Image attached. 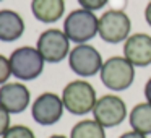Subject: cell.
Returning a JSON list of instances; mask_svg holds the SVG:
<instances>
[{
  "instance_id": "7a4b0ae2",
  "label": "cell",
  "mask_w": 151,
  "mask_h": 138,
  "mask_svg": "<svg viewBox=\"0 0 151 138\" xmlns=\"http://www.w3.org/2000/svg\"><path fill=\"white\" fill-rule=\"evenodd\" d=\"M63 33L72 42L86 44L99 34V18L94 12L76 8L63 20Z\"/></svg>"
},
{
  "instance_id": "7402d4cb",
  "label": "cell",
  "mask_w": 151,
  "mask_h": 138,
  "mask_svg": "<svg viewBox=\"0 0 151 138\" xmlns=\"http://www.w3.org/2000/svg\"><path fill=\"white\" fill-rule=\"evenodd\" d=\"M145 20H146V23L151 26V2L146 5V8H145Z\"/></svg>"
},
{
  "instance_id": "2e32d148",
  "label": "cell",
  "mask_w": 151,
  "mask_h": 138,
  "mask_svg": "<svg viewBox=\"0 0 151 138\" xmlns=\"http://www.w3.org/2000/svg\"><path fill=\"white\" fill-rule=\"evenodd\" d=\"M2 138H36V135L26 125H12Z\"/></svg>"
},
{
  "instance_id": "52a82bcc",
  "label": "cell",
  "mask_w": 151,
  "mask_h": 138,
  "mask_svg": "<svg viewBox=\"0 0 151 138\" xmlns=\"http://www.w3.org/2000/svg\"><path fill=\"white\" fill-rule=\"evenodd\" d=\"M132 21L124 10H107L99 17V36L109 44H119L128 39Z\"/></svg>"
},
{
  "instance_id": "5b68a950",
  "label": "cell",
  "mask_w": 151,
  "mask_h": 138,
  "mask_svg": "<svg viewBox=\"0 0 151 138\" xmlns=\"http://www.w3.org/2000/svg\"><path fill=\"white\" fill-rule=\"evenodd\" d=\"M70 42L72 41L67 37L63 29L50 28L39 34L36 47L41 52L46 63H59L65 60L70 54Z\"/></svg>"
},
{
  "instance_id": "ffe728a7",
  "label": "cell",
  "mask_w": 151,
  "mask_h": 138,
  "mask_svg": "<svg viewBox=\"0 0 151 138\" xmlns=\"http://www.w3.org/2000/svg\"><path fill=\"white\" fill-rule=\"evenodd\" d=\"M119 138H146V135L140 133V132H135V130H130V132H125V133H122Z\"/></svg>"
},
{
  "instance_id": "4fadbf2b",
  "label": "cell",
  "mask_w": 151,
  "mask_h": 138,
  "mask_svg": "<svg viewBox=\"0 0 151 138\" xmlns=\"http://www.w3.org/2000/svg\"><path fill=\"white\" fill-rule=\"evenodd\" d=\"M31 12L41 23H55L65 15V0H31Z\"/></svg>"
},
{
  "instance_id": "8fae6325",
  "label": "cell",
  "mask_w": 151,
  "mask_h": 138,
  "mask_svg": "<svg viewBox=\"0 0 151 138\" xmlns=\"http://www.w3.org/2000/svg\"><path fill=\"white\" fill-rule=\"evenodd\" d=\"M124 57L135 68L151 65V36L146 33L130 34L124 44Z\"/></svg>"
},
{
  "instance_id": "44dd1931",
  "label": "cell",
  "mask_w": 151,
  "mask_h": 138,
  "mask_svg": "<svg viewBox=\"0 0 151 138\" xmlns=\"http://www.w3.org/2000/svg\"><path fill=\"white\" fill-rule=\"evenodd\" d=\"M145 98H146V102L151 104V78L148 80L146 85H145Z\"/></svg>"
},
{
  "instance_id": "30bf717a",
  "label": "cell",
  "mask_w": 151,
  "mask_h": 138,
  "mask_svg": "<svg viewBox=\"0 0 151 138\" xmlns=\"http://www.w3.org/2000/svg\"><path fill=\"white\" fill-rule=\"evenodd\" d=\"M31 93L23 81H8L0 86V106L10 114H21L29 107Z\"/></svg>"
},
{
  "instance_id": "603a6c76",
  "label": "cell",
  "mask_w": 151,
  "mask_h": 138,
  "mask_svg": "<svg viewBox=\"0 0 151 138\" xmlns=\"http://www.w3.org/2000/svg\"><path fill=\"white\" fill-rule=\"evenodd\" d=\"M47 138H68V137H65V135H50Z\"/></svg>"
},
{
  "instance_id": "ac0fdd59",
  "label": "cell",
  "mask_w": 151,
  "mask_h": 138,
  "mask_svg": "<svg viewBox=\"0 0 151 138\" xmlns=\"http://www.w3.org/2000/svg\"><path fill=\"white\" fill-rule=\"evenodd\" d=\"M12 127V114L0 106V138L5 135V132Z\"/></svg>"
},
{
  "instance_id": "5bb4252c",
  "label": "cell",
  "mask_w": 151,
  "mask_h": 138,
  "mask_svg": "<svg viewBox=\"0 0 151 138\" xmlns=\"http://www.w3.org/2000/svg\"><path fill=\"white\" fill-rule=\"evenodd\" d=\"M132 130L140 132L143 135H151V104L150 102H140L128 114Z\"/></svg>"
},
{
  "instance_id": "6da1fadb",
  "label": "cell",
  "mask_w": 151,
  "mask_h": 138,
  "mask_svg": "<svg viewBox=\"0 0 151 138\" xmlns=\"http://www.w3.org/2000/svg\"><path fill=\"white\" fill-rule=\"evenodd\" d=\"M8 59H10L12 75L18 81H33L39 78L46 65V60L42 59L37 47L33 46L17 47Z\"/></svg>"
},
{
  "instance_id": "9a60e30c",
  "label": "cell",
  "mask_w": 151,
  "mask_h": 138,
  "mask_svg": "<svg viewBox=\"0 0 151 138\" xmlns=\"http://www.w3.org/2000/svg\"><path fill=\"white\" fill-rule=\"evenodd\" d=\"M70 138H106V128L94 119H85L73 125Z\"/></svg>"
},
{
  "instance_id": "277c9868",
  "label": "cell",
  "mask_w": 151,
  "mask_h": 138,
  "mask_svg": "<svg viewBox=\"0 0 151 138\" xmlns=\"http://www.w3.org/2000/svg\"><path fill=\"white\" fill-rule=\"evenodd\" d=\"M101 81L111 91H125L135 81V67L124 55H114L104 60L99 72Z\"/></svg>"
},
{
  "instance_id": "ba28073f",
  "label": "cell",
  "mask_w": 151,
  "mask_h": 138,
  "mask_svg": "<svg viewBox=\"0 0 151 138\" xmlns=\"http://www.w3.org/2000/svg\"><path fill=\"white\" fill-rule=\"evenodd\" d=\"M127 117V106L125 101L117 94H104L98 98L94 109H93V119L104 128H114L120 125Z\"/></svg>"
},
{
  "instance_id": "cb8c5ba5",
  "label": "cell",
  "mask_w": 151,
  "mask_h": 138,
  "mask_svg": "<svg viewBox=\"0 0 151 138\" xmlns=\"http://www.w3.org/2000/svg\"><path fill=\"white\" fill-rule=\"evenodd\" d=\"M0 2H4V0H0Z\"/></svg>"
},
{
  "instance_id": "d6986e66",
  "label": "cell",
  "mask_w": 151,
  "mask_h": 138,
  "mask_svg": "<svg viewBox=\"0 0 151 138\" xmlns=\"http://www.w3.org/2000/svg\"><path fill=\"white\" fill-rule=\"evenodd\" d=\"M109 0H78V4L81 5V8L89 12H96V10H101Z\"/></svg>"
},
{
  "instance_id": "e0dca14e",
  "label": "cell",
  "mask_w": 151,
  "mask_h": 138,
  "mask_svg": "<svg viewBox=\"0 0 151 138\" xmlns=\"http://www.w3.org/2000/svg\"><path fill=\"white\" fill-rule=\"evenodd\" d=\"M10 76H13V75H12L10 59L0 54V86L5 85V83H8Z\"/></svg>"
},
{
  "instance_id": "8992f818",
  "label": "cell",
  "mask_w": 151,
  "mask_h": 138,
  "mask_svg": "<svg viewBox=\"0 0 151 138\" xmlns=\"http://www.w3.org/2000/svg\"><path fill=\"white\" fill-rule=\"evenodd\" d=\"M102 60L99 50L91 44H76L68 54V65L75 75L81 78H89L94 76L96 73L101 72Z\"/></svg>"
},
{
  "instance_id": "7c38bea8",
  "label": "cell",
  "mask_w": 151,
  "mask_h": 138,
  "mask_svg": "<svg viewBox=\"0 0 151 138\" xmlns=\"http://www.w3.org/2000/svg\"><path fill=\"white\" fill-rule=\"evenodd\" d=\"M24 20L18 12L0 10V42H15L24 34Z\"/></svg>"
},
{
  "instance_id": "9c48e42d",
  "label": "cell",
  "mask_w": 151,
  "mask_h": 138,
  "mask_svg": "<svg viewBox=\"0 0 151 138\" xmlns=\"http://www.w3.org/2000/svg\"><path fill=\"white\" fill-rule=\"evenodd\" d=\"M63 111H65V106H63L62 96L50 91L39 94L31 104V115L34 122L42 127L57 124L62 119Z\"/></svg>"
},
{
  "instance_id": "3957f363",
  "label": "cell",
  "mask_w": 151,
  "mask_h": 138,
  "mask_svg": "<svg viewBox=\"0 0 151 138\" xmlns=\"http://www.w3.org/2000/svg\"><path fill=\"white\" fill-rule=\"evenodd\" d=\"M62 101L65 106V111L73 115H86L93 112L98 96L96 89L89 81L85 80H73L67 83L62 91Z\"/></svg>"
}]
</instances>
